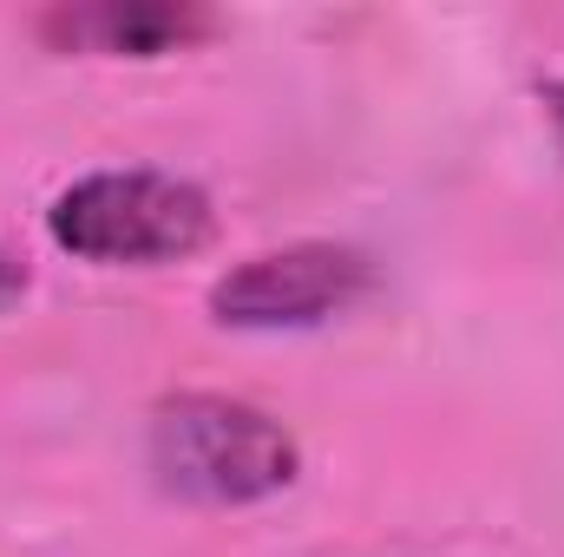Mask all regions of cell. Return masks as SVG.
<instances>
[{
	"label": "cell",
	"instance_id": "obj_1",
	"mask_svg": "<svg viewBox=\"0 0 564 557\" xmlns=\"http://www.w3.org/2000/svg\"><path fill=\"white\" fill-rule=\"evenodd\" d=\"M217 210L177 171H93L46 210V237L99 270H158L210 243Z\"/></svg>",
	"mask_w": 564,
	"mask_h": 557
},
{
	"label": "cell",
	"instance_id": "obj_2",
	"mask_svg": "<svg viewBox=\"0 0 564 557\" xmlns=\"http://www.w3.org/2000/svg\"><path fill=\"white\" fill-rule=\"evenodd\" d=\"M289 426L230 394H177L151 414V472L191 505H257L295 479Z\"/></svg>",
	"mask_w": 564,
	"mask_h": 557
},
{
	"label": "cell",
	"instance_id": "obj_3",
	"mask_svg": "<svg viewBox=\"0 0 564 557\" xmlns=\"http://www.w3.org/2000/svg\"><path fill=\"white\" fill-rule=\"evenodd\" d=\"M368 276H375L368 256L348 243H289V250H263L210 282V315L224 328H263V335L315 328L341 315L348 302H361Z\"/></svg>",
	"mask_w": 564,
	"mask_h": 557
},
{
	"label": "cell",
	"instance_id": "obj_4",
	"mask_svg": "<svg viewBox=\"0 0 564 557\" xmlns=\"http://www.w3.org/2000/svg\"><path fill=\"white\" fill-rule=\"evenodd\" d=\"M204 33H210V13H197V7H66V13H46L53 46L112 53V59H158V53H177Z\"/></svg>",
	"mask_w": 564,
	"mask_h": 557
},
{
	"label": "cell",
	"instance_id": "obj_5",
	"mask_svg": "<svg viewBox=\"0 0 564 557\" xmlns=\"http://www.w3.org/2000/svg\"><path fill=\"white\" fill-rule=\"evenodd\" d=\"M20 295H26V263H20V256H7V250H0V308H13V302H20Z\"/></svg>",
	"mask_w": 564,
	"mask_h": 557
},
{
	"label": "cell",
	"instance_id": "obj_6",
	"mask_svg": "<svg viewBox=\"0 0 564 557\" xmlns=\"http://www.w3.org/2000/svg\"><path fill=\"white\" fill-rule=\"evenodd\" d=\"M539 106H545L552 139H558V151H564V79H545V86H539Z\"/></svg>",
	"mask_w": 564,
	"mask_h": 557
}]
</instances>
